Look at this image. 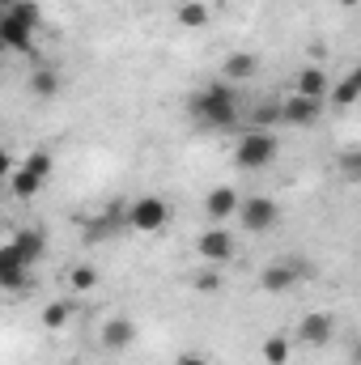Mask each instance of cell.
<instances>
[{
    "label": "cell",
    "instance_id": "obj_1",
    "mask_svg": "<svg viewBox=\"0 0 361 365\" xmlns=\"http://www.w3.org/2000/svg\"><path fill=\"white\" fill-rule=\"evenodd\" d=\"M187 110L204 128H234L238 123V93H234L230 81H213L187 102Z\"/></svg>",
    "mask_w": 361,
    "mask_h": 365
},
{
    "label": "cell",
    "instance_id": "obj_2",
    "mask_svg": "<svg viewBox=\"0 0 361 365\" xmlns=\"http://www.w3.org/2000/svg\"><path fill=\"white\" fill-rule=\"evenodd\" d=\"M272 162H276V136L272 132L251 128V132L238 136V149H234V166L238 170H268Z\"/></svg>",
    "mask_w": 361,
    "mask_h": 365
},
{
    "label": "cell",
    "instance_id": "obj_3",
    "mask_svg": "<svg viewBox=\"0 0 361 365\" xmlns=\"http://www.w3.org/2000/svg\"><path fill=\"white\" fill-rule=\"evenodd\" d=\"M166 221H171V204L162 195H136L123 208V225H132L136 234H158Z\"/></svg>",
    "mask_w": 361,
    "mask_h": 365
},
{
    "label": "cell",
    "instance_id": "obj_4",
    "mask_svg": "<svg viewBox=\"0 0 361 365\" xmlns=\"http://www.w3.org/2000/svg\"><path fill=\"white\" fill-rule=\"evenodd\" d=\"M276 221H280V204L272 195H247L243 208H238V225L247 234H268Z\"/></svg>",
    "mask_w": 361,
    "mask_h": 365
},
{
    "label": "cell",
    "instance_id": "obj_5",
    "mask_svg": "<svg viewBox=\"0 0 361 365\" xmlns=\"http://www.w3.org/2000/svg\"><path fill=\"white\" fill-rule=\"evenodd\" d=\"M302 276H310V264L302 259H280V264H268L260 272V289L264 293H289L293 284H302Z\"/></svg>",
    "mask_w": 361,
    "mask_h": 365
},
{
    "label": "cell",
    "instance_id": "obj_6",
    "mask_svg": "<svg viewBox=\"0 0 361 365\" xmlns=\"http://www.w3.org/2000/svg\"><path fill=\"white\" fill-rule=\"evenodd\" d=\"M234 234L225 230V225H208L200 238H195V251H200V259L204 264H230L234 259Z\"/></svg>",
    "mask_w": 361,
    "mask_h": 365
},
{
    "label": "cell",
    "instance_id": "obj_7",
    "mask_svg": "<svg viewBox=\"0 0 361 365\" xmlns=\"http://www.w3.org/2000/svg\"><path fill=\"white\" fill-rule=\"evenodd\" d=\"M238 208H243V195H238V187H230V182H221V187H213V191L204 195V217H208L213 225H225L230 217H238Z\"/></svg>",
    "mask_w": 361,
    "mask_h": 365
},
{
    "label": "cell",
    "instance_id": "obj_8",
    "mask_svg": "<svg viewBox=\"0 0 361 365\" xmlns=\"http://www.w3.org/2000/svg\"><path fill=\"white\" fill-rule=\"evenodd\" d=\"M332 336H336V319H332L327 310H310V314L298 323V340H302L306 349H323V344H332Z\"/></svg>",
    "mask_w": 361,
    "mask_h": 365
},
{
    "label": "cell",
    "instance_id": "obj_9",
    "mask_svg": "<svg viewBox=\"0 0 361 365\" xmlns=\"http://www.w3.org/2000/svg\"><path fill=\"white\" fill-rule=\"evenodd\" d=\"M280 115H285V123H293V128H315L319 115H323V98H302V93H293V98L280 102Z\"/></svg>",
    "mask_w": 361,
    "mask_h": 365
},
{
    "label": "cell",
    "instance_id": "obj_10",
    "mask_svg": "<svg viewBox=\"0 0 361 365\" xmlns=\"http://www.w3.org/2000/svg\"><path fill=\"white\" fill-rule=\"evenodd\" d=\"M26 280H30V264L17 255L13 242H4V247H0V284H4L9 293H21Z\"/></svg>",
    "mask_w": 361,
    "mask_h": 365
},
{
    "label": "cell",
    "instance_id": "obj_11",
    "mask_svg": "<svg viewBox=\"0 0 361 365\" xmlns=\"http://www.w3.org/2000/svg\"><path fill=\"white\" fill-rule=\"evenodd\" d=\"M132 344H136V319L115 314V319L102 323V349H106V353H123V349H132Z\"/></svg>",
    "mask_w": 361,
    "mask_h": 365
},
{
    "label": "cell",
    "instance_id": "obj_12",
    "mask_svg": "<svg viewBox=\"0 0 361 365\" xmlns=\"http://www.w3.org/2000/svg\"><path fill=\"white\" fill-rule=\"evenodd\" d=\"M0 43H4L9 51H34V26H26L21 17L4 13V17H0Z\"/></svg>",
    "mask_w": 361,
    "mask_h": 365
},
{
    "label": "cell",
    "instance_id": "obj_13",
    "mask_svg": "<svg viewBox=\"0 0 361 365\" xmlns=\"http://www.w3.org/2000/svg\"><path fill=\"white\" fill-rule=\"evenodd\" d=\"M260 73V56H251V51H230L225 60H221V81H251Z\"/></svg>",
    "mask_w": 361,
    "mask_h": 365
},
{
    "label": "cell",
    "instance_id": "obj_14",
    "mask_svg": "<svg viewBox=\"0 0 361 365\" xmlns=\"http://www.w3.org/2000/svg\"><path fill=\"white\" fill-rule=\"evenodd\" d=\"M9 242L17 247V255H21V259H26L30 268H34V264H39V259L47 255V234H43V230H17V234H13Z\"/></svg>",
    "mask_w": 361,
    "mask_h": 365
},
{
    "label": "cell",
    "instance_id": "obj_15",
    "mask_svg": "<svg viewBox=\"0 0 361 365\" xmlns=\"http://www.w3.org/2000/svg\"><path fill=\"white\" fill-rule=\"evenodd\" d=\"M293 93H302V98H323V93H332V81H327V73H323L319 64H310V68H298Z\"/></svg>",
    "mask_w": 361,
    "mask_h": 365
},
{
    "label": "cell",
    "instance_id": "obj_16",
    "mask_svg": "<svg viewBox=\"0 0 361 365\" xmlns=\"http://www.w3.org/2000/svg\"><path fill=\"white\" fill-rule=\"evenodd\" d=\"M175 17H179L183 30H204V26L213 21V4H208V0H183Z\"/></svg>",
    "mask_w": 361,
    "mask_h": 365
},
{
    "label": "cell",
    "instance_id": "obj_17",
    "mask_svg": "<svg viewBox=\"0 0 361 365\" xmlns=\"http://www.w3.org/2000/svg\"><path fill=\"white\" fill-rule=\"evenodd\" d=\"M60 86H64V81H60L56 68H43V64H39V68L30 73V93H34V98H56Z\"/></svg>",
    "mask_w": 361,
    "mask_h": 365
},
{
    "label": "cell",
    "instance_id": "obj_18",
    "mask_svg": "<svg viewBox=\"0 0 361 365\" xmlns=\"http://www.w3.org/2000/svg\"><path fill=\"white\" fill-rule=\"evenodd\" d=\"M9 191H13L17 200H34V195L43 191V179H39V175H30V170L21 166V170H13V175H9Z\"/></svg>",
    "mask_w": 361,
    "mask_h": 365
},
{
    "label": "cell",
    "instance_id": "obj_19",
    "mask_svg": "<svg viewBox=\"0 0 361 365\" xmlns=\"http://www.w3.org/2000/svg\"><path fill=\"white\" fill-rule=\"evenodd\" d=\"M276 123H285V115H280V102H260V106L251 110V128H260V132H272Z\"/></svg>",
    "mask_w": 361,
    "mask_h": 365
},
{
    "label": "cell",
    "instance_id": "obj_20",
    "mask_svg": "<svg viewBox=\"0 0 361 365\" xmlns=\"http://www.w3.org/2000/svg\"><path fill=\"white\" fill-rule=\"evenodd\" d=\"M93 284H98V268L93 264H73L68 268V289L73 293H90Z\"/></svg>",
    "mask_w": 361,
    "mask_h": 365
},
{
    "label": "cell",
    "instance_id": "obj_21",
    "mask_svg": "<svg viewBox=\"0 0 361 365\" xmlns=\"http://www.w3.org/2000/svg\"><path fill=\"white\" fill-rule=\"evenodd\" d=\"M260 357H264V365H285L289 361V340L285 336H268L260 344Z\"/></svg>",
    "mask_w": 361,
    "mask_h": 365
},
{
    "label": "cell",
    "instance_id": "obj_22",
    "mask_svg": "<svg viewBox=\"0 0 361 365\" xmlns=\"http://www.w3.org/2000/svg\"><path fill=\"white\" fill-rule=\"evenodd\" d=\"M68 319H73V306H68V302H47V306H43V327H47V331H60Z\"/></svg>",
    "mask_w": 361,
    "mask_h": 365
},
{
    "label": "cell",
    "instance_id": "obj_23",
    "mask_svg": "<svg viewBox=\"0 0 361 365\" xmlns=\"http://www.w3.org/2000/svg\"><path fill=\"white\" fill-rule=\"evenodd\" d=\"M21 166H26L30 175H39V179H43V182L51 179V170H56V162H51V153H47V149H30Z\"/></svg>",
    "mask_w": 361,
    "mask_h": 365
},
{
    "label": "cell",
    "instance_id": "obj_24",
    "mask_svg": "<svg viewBox=\"0 0 361 365\" xmlns=\"http://www.w3.org/2000/svg\"><path fill=\"white\" fill-rule=\"evenodd\" d=\"M327 98H332V106H336V110H349V106H357V102H361L357 86H353L349 77H345V81H336V86H332V93H327Z\"/></svg>",
    "mask_w": 361,
    "mask_h": 365
},
{
    "label": "cell",
    "instance_id": "obj_25",
    "mask_svg": "<svg viewBox=\"0 0 361 365\" xmlns=\"http://www.w3.org/2000/svg\"><path fill=\"white\" fill-rule=\"evenodd\" d=\"M111 230H115V212H106V217H90V221H86V242L106 238Z\"/></svg>",
    "mask_w": 361,
    "mask_h": 365
},
{
    "label": "cell",
    "instance_id": "obj_26",
    "mask_svg": "<svg viewBox=\"0 0 361 365\" xmlns=\"http://www.w3.org/2000/svg\"><path fill=\"white\" fill-rule=\"evenodd\" d=\"M9 13H13V17H21L26 26H34V30H39V17H43V13H39V4H34V0H13V9H9Z\"/></svg>",
    "mask_w": 361,
    "mask_h": 365
},
{
    "label": "cell",
    "instance_id": "obj_27",
    "mask_svg": "<svg viewBox=\"0 0 361 365\" xmlns=\"http://www.w3.org/2000/svg\"><path fill=\"white\" fill-rule=\"evenodd\" d=\"M191 289H195V293H217V289H221V272H213V268H208V272H195L191 276Z\"/></svg>",
    "mask_w": 361,
    "mask_h": 365
},
{
    "label": "cell",
    "instance_id": "obj_28",
    "mask_svg": "<svg viewBox=\"0 0 361 365\" xmlns=\"http://www.w3.org/2000/svg\"><path fill=\"white\" fill-rule=\"evenodd\" d=\"M340 170L349 175L353 182H361V149H349V153H340Z\"/></svg>",
    "mask_w": 361,
    "mask_h": 365
},
{
    "label": "cell",
    "instance_id": "obj_29",
    "mask_svg": "<svg viewBox=\"0 0 361 365\" xmlns=\"http://www.w3.org/2000/svg\"><path fill=\"white\" fill-rule=\"evenodd\" d=\"M175 365H208V357H204V353H195V349H187V353L175 357Z\"/></svg>",
    "mask_w": 361,
    "mask_h": 365
},
{
    "label": "cell",
    "instance_id": "obj_30",
    "mask_svg": "<svg viewBox=\"0 0 361 365\" xmlns=\"http://www.w3.org/2000/svg\"><path fill=\"white\" fill-rule=\"evenodd\" d=\"M349 81H353V86H357V93H361V64L353 68V73H349Z\"/></svg>",
    "mask_w": 361,
    "mask_h": 365
},
{
    "label": "cell",
    "instance_id": "obj_31",
    "mask_svg": "<svg viewBox=\"0 0 361 365\" xmlns=\"http://www.w3.org/2000/svg\"><path fill=\"white\" fill-rule=\"evenodd\" d=\"M353 365H361V340L353 344Z\"/></svg>",
    "mask_w": 361,
    "mask_h": 365
},
{
    "label": "cell",
    "instance_id": "obj_32",
    "mask_svg": "<svg viewBox=\"0 0 361 365\" xmlns=\"http://www.w3.org/2000/svg\"><path fill=\"white\" fill-rule=\"evenodd\" d=\"M340 4H349V9H357V4H361V0H340Z\"/></svg>",
    "mask_w": 361,
    "mask_h": 365
}]
</instances>
